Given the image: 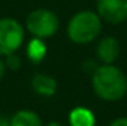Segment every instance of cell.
Here are the masks:
<instances>
[{"label": "cell", "mask_w": 127, "mask_h": 126, "mask_svg": "<svg viewBox=\"0 0 127 126\" xmlns=\"http://www.w3.org/2000/svg\"><path fill=\"white\" fill-rule=\"evenodd\" d=\"M26 30L14 18H0V57H5L20 49Z\"/></svg>", "instance_id": "277c9868"}, {"label": "cell", "mask_w": 127, "mask_h": 126, "mask_svg": "<svg viewBox=\"0 0 127 126\" xmlns=\"http://www.w3.org/2000/svg\"><path fill=\"white\" fill-rule=\"evenodd\" d=\"M92 89L101 100L118 102L127 94V76L114 64H101L91 76Z\"/></svg>", "instance_id": "6da1fadb"}, {"label": "cell", "mask_w": 127, "mask_h": 126, "mask_svg": "<svg viewBox=\"0 0 127 126\" xmlns=\"http://www.w3.org/2000/svg\"><path fill=\"white\" fill-rule=\"evenodd\" d=\"M4 64H5V68H7V69L15 72L22 67V57L18 54V52L11 53V54L4 57Z\"/></svg>", "instance_id": "8fae6325"}, {"label": "cell", "mask_w": 127, "mask_h": 126, "mask_svg": "<svg viewBox=\"0 0 127 126\" xmlns=\"http://www.w3.org/2000/svg\"><path fill=\"white\" fill-rule=\"evenodd\" d=\"M0 126H10V119L4 115H0Z\"/></svg>", "instance_id": "9a60e30c"}, {"label": "cell", "mask_w": 127, "mask_h": 126, "mask_svg": "<svg viewBox=\"0 0 127 126\" xmlns=\"http://www.w3.org/2000/svg\"><path fill=\"white\" fill-rule=\"evenodd\" d=\"M120 54L119 41L112 35H105L96 45V57L101 64H114Z\"/></svg>", "instance_id": "8992f818"}, {"label": "cell", "mask_w": 127, "mask_h": 126, "mask_svg": "<svg viewBox=\"0 0 127 126\" xmlns=\"http://www.w3.org/2000/svg\"><path fill=\"white\" fill-rule=\"evenodd\" d=\"M46 126H64L61 122H58V121H51V122H49Z\"/></svg>", "instance_id": "2e32d148"}, {"label": "cell", "mask_w": 127, "mask_h": 126, "mask_svg": "<svg viewBox=\"0 0 127 126\" xmlns=\"http://www.w3.org/2000/svg\"><path fill=\"white\" fill-rule=\"evenodd\" d=\"M60 19L56 12L47 8H35L26 18V30L35 38L47 40L57 34Z\"/></svg>", "instance_id": "3957f363"}, {"label": "cell", "mask_w": 127, "mask_h": 126, "mask_svg": "<svg viewBox=\"0 0 127 126\" xmlns=\"http://www.w3.org/2000/svg\"><path fill=\"white\" fill-rule=\"evenodd\" d=\"M10 126H42V119L32 110H19L11 117Z\"/></svg>", "instance_id": "30bf717a"}, {"label": "cell", "mask_w": 127, "mask_h": 126, "mask_svg": "<svg viewBox=\"0 0 127 126\" xmlns=\"http://www.w3.org/2000/svg\"><path fill=\"white\" fill-rule=\"evenodd\" d=\"M110 126H127V117H120V118L114 119Z\"/></svg>", "instance_id": "4fadbf2b"}, {"label": "cell", "mask_w": 127, "mask_h": 126, "mask_svg": "<svg viewBox=\"0 0 127 126\" xmlns=\"http://www.w3.org/2000/svg\"><path fill=\"white\" fill-rule=\"evenodd\" d=\"M96 12L103 22L123 23L127 20V0H96Z\"/></svg>", "instance_id": "5b68a950"}, {"label": "cell", "mask_w": 127, "mask_h": 126, "mask_svg": "<svg viewBox=\"0 0 127 126\" xmlns=\"http://www.w3.org/2000/svg\"><path fill=\"white\" fill-rule=\"evenodd\" d=\"M31 88L35 94L50 98L57 91V82L53 76L46 73H35L31 79Z\"/></svg>", "instance_id": "52a82bcc"}, {"label": "cell", "mask_w": 127, "mask_h": 126, "mask_svg": "<svg viewBox=\"0 0 127 126\" xmlns=\"http://www.w3.org/2000/svg\"><path fill=\"white\" fill-rule=\"evenodd\" d=\"M69 124L70 126H95L96 118L89 109L78 106L69 113Z\"/></svg>", "instance_id": "ba28073f"}, {"label": "cell", "mask_w": 127, "mask_h": 126, "mask_svg": "<svg viewBox=\"0 0 127 126\" xmlns=\"http://www.w3.org/2000/svg\"><path fill=\"white\" fill-rule=\"evenodd\" d=\"M5 71H7V68H5V64H4V60L0 57V82L3 80V77H4L5 75Z\"/></svg>", "instance_id": "5bb4252c"}, {"label": "cell", "mask_w": 127, "mask_h": 126, "mask_svg": "<svg viewBox=\"0 0 127 126\" xmlns=\"http://www.w3.org/2000/svg\"><path fill=\"white\" fill-rule=\"evenodd\" d=\"M97 62L95 61V60H85V61L83 62V69L85 72H89L91 75L93 73V72L96 71V68H97Z\"/></svg>", "instance_id": "7c38bea8"}, {"label": "cell", "mask_w": 127, "mask_h": 126, "mask_svg": "<svg viewBox=\"0 0 127 126\" xmlns=\"http://www.w3.org/2000/svg\"><path fill=\"white\" fill-rule=\"evenodd\" d=\"M26 54H27V58L31 62H34V64L43 61V58L47 54V46L45 43V40L32 37L29 41V43H27Z\"/></svg>", "instance_id": "9c48e42d"}, {"label": "cell", "mask_w": 127, "mask_h": 126, "mask_svg": "<svg viewBox=\"0 0 127 126\" xmlns=\"http://www.w3.org/2000/svg\"><path fill=\"white\" fill-rule=\"evenodd\" d=\"M101 26L103 20L96 11L81 10L69 19L66 35L76 45H88L99 38Z\"/></svg>", "instance_id": "7a4b0ae2"}]
</instances>
